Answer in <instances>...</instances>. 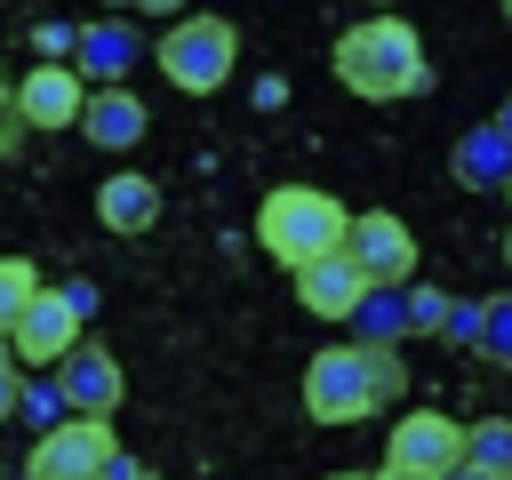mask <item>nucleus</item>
<instances>
[{
  "label": "nucleus",
  "mask_w": 512,
  "mask_h": 480,
  "mask_svg": "<svg viewBox=\"0 0 512 480\" xmlns=\"http://www.w3.org/2000/svg\"><path fill=\"white\" fill-rule=\"evenodd\" d=\"M328 72L352 96H368V104H400V96L432 88V56H424V40H416L408 16H360L352 32H336Z\"/></svg>",
  "instance_id": "f257e3e1"
},
{
  "label": "nucleus",
  "mask_w": 512,
  "mask_h": 480,
  "mask_svg": "<svg viewBox=\"0 0 512 480\" xmlns=\"http://www.w3.org/2000/svg\"><path fill=\"white\" fill-rule=\"evenodd\" d=\"M344 232H352V208H344L336 192H320V184H280V192H264V208H256V240H264V256H280L288 272H312V264L344 256Z\"/></svg>",
  "instance_id": "f03ea898"
},
{
  "label": "nucleus",
  "mask_w": 512,
  "mask_h": 480,
  "mask_svg": "<svg viewBox=\"0 0 512 480\" xmlns=\"http://www.w3.org/2000/svg\"><path fill=\"white\" fill-rule=\"evenodd\" d=\"M160 72H168V88H184V96H208V88H224L232 80V64H240V24L232 16H176L168 32H160Z\"/></svg>",
  "instance_id": "7ed1b4c3"
},
{
  "label": "nucleus",
  "mask_w": 512,
  "mask_h": 480,
  "mask_svg": "<svg viewBox=\"0 0 512 480\" xmlns=\"http://www.w3.org/2000/svg\"><path fill=\"white\" fill-rule=\"evenodd\" d=\"M376 408L384 400H376V376H368V344H336L304 368V416L312 424H360Z\"/></svg>",
  "instance_id": "20e7f679"
},
{
  "label": "nucleus",
  "mask_w": 512,
  "mask_h": 480,
  "mask_svg": "<svg viewBox=\"0 0 512 480\" xmlns=\"http://www.w3.org/2000/svg\"><path fill=\"white\" fill-rule=\"evenodd\" d=\"M448 472H464V424L440 408L400 416L384 440V480H448Z\"/></svg>",
  "instance_id": "39448f33"
},
{
  "label": "nucleus",
  "mask_w": 512,
  "mask_h": 480,
  "mask_svg": "<svg viewBox=\"0 0 512 480\" xmlns=\"http://www.w3.org/2000/svg\"><path fill=\"white\" fill-rule=\"evenodd\" d=\"M112 424H96V416H72V424H56V432H40L32 440V456H24V480H104L112 472Z\"/></svg>",
  "instance_id": "423d86ee"
},
{
  "label": "nucleus",
  "mask_w": 512,
  "mask_h": 480,
  "mask_svg": "<svg viewBox=\"0 0 512 480\" xmlns=\"http://www.w3.org/2000/svg\"><path fill=\"white\" fill-rule=\"evenodd\" d=\"M344 256L360 264V280H368V288H408V280H416V232H408L392 208H368V216H352V232H344Z\"/></svg>",
  "instance_id": "0eeeda50"
},
{
  "label": "nucleus",
  "mask_w": 512,
  "mask_h": 480,
  "mask_svg": "<svg viewBox=\"0 0 512 480\" xmlns=\"http://www.w3.org/2000/svg\"><path fill=\"white\" fill-rule=\"evenodd\" d=\"M80 328H88V320H80V312L64 304V288H40V296H32V312L16 320V336H8V352H16L24 368H48V376H56V368H64V360H72V352L88 344Z\"/></svg>",
  "instance_id": "6e6552de"
},
{
  "label": "nucleus",
  "mask_w": 512,
  "mask_h": 480,
  "mask_svg": "<svg viewBox=\"0 0 512 480\" xmlns=\"http://www.w3.org/2000/svg\"><path fill=\"white\" fill-rule=\"evenodd\" d=\"M56 392H64L72 416H96V424H104V416L128 400V376H120V360H112L104 344H80V352L56 368Z\"/></svg>",
  "instance_id": "1a4fd4ad"
},
{
  "label": "nucleus",
  "mask_w": 512,
  "mask_h": 480,
  "mask_svg": "<svg viewBox=\"0 0 512 480\" xmlns=\"http://www.w3.org/2000/svg\"><path fill=\"white\" fill-rule=\"evenodd\" d=\"M136 56H144V32H128L120 16H96V24H80V56H72V72H80L88 88H128Z\"/></svg>",
  "instance_id": "9d476101"
},
{
  "label": "nucleus",
  "mask_w": 512,
  "mask_h": 480,
  "mask_svg": "<svg viewBox=\"0 0 512 480\" xmlns=\"http://www.w3.org/2000/svg\"><path fill=\"white\" fill-rule=\"evenodd\" d=\"M16 96H24V128H80V112H88V80L72 64H32L16 80Z\"/></svg>",
  "instance_id": "9b49d317"
},
{
  "label": "nucleus",
  "mask_w": 512,
  "mask_h": 480,
  "mask_svg": "<svg viewBox=\"0 0 512 480\" xmlns=\"http://www.w3.org/2000/svg\"><path fill=\"white\" fill-rule=\"evenodd\" d=\"M144 128H152V112H144V96H136V88H88L80 136H88L96 152H136V144H144Z\"/></svg>",
  "instance_id": "f8f14e48"
},
{
  "label": "nucleus",
  "mask_w": 512,
  "mask_h": 480,
  "mask_svg": "<svg viewBox=\"0 0 512 480\" xmlns=\"http://www.w3.org/2000/svg\"><path fill=\"white\" fill-rule=\"evenodd\" d=\"M96 224L120 232V240H128V232H152V224H160V184L136 176V168L104 176V184H96Z\"/></svg>",
  "instance_id": "ddd939ff"
},
{
  "label": "nucleus",
  "mask_w": 512,
  "mask_h": 480,
  "mask_svg": "<svg viewBox=\"0 0 512 480\" xmlns=\"http://www.w3.org/2000/svg\"><path fill=\"white\" fill-rule=\"evenodd\" d=\"M360 296H368V280H360V264H352V256H328V264L296 272V304H304V312H320V320H352V312H360Z\"/></svg>",
  "instance_id": "4468645a"
},
{
  "label": "nucleus",
  "mask_w": 512,
  "mask_h": 480,
  "mask_svg": "<svg viewBox=\"0 0 512 480\" xmlns=\"http://www.w3.org/2000/svg\"><path fill=\"white\" fill-rule=\"evenodd\" d=\"M448 168H456V184H472V192H504V184H512V144L496 136V120H480V128L456 136Z\"/></svg>",
  "instance_id": "2eb2a0df"
},
{
  "label": "nucleus",
  "mask_w": 512,
  "mask_h": 480,
  "mask_svg": "<svg viewBox=\"0 0 512 480\" xmlns=\"http://www.w3.org/2000/svg\"><path fill=\"white\" fill-rule=\"evenodd\" d=\"M352 328H360V344L392 352V344L408 336V288H368V296H360V312H352Z\"/></svg>",
  "instance_id": "dca6fc26"
},
{
  "label": "nucleus",
  "mask_w": 512,
  "mask_h": 480,
  "mask_svg": "<svg viewBox=\"0 0 512 480\" xmlns=\"http://www.w3.org/2000/svg\"><path fill=\"white\" fill-rule=\"evenodd\" d=\"M464 464L512 480V416H480V424H464Z\"/></svg>",
  "instance_id": "f3484780"
},
{
  "label": "nucleus",
  "mask_w": 512,
  "mask_h": 480,
  "mask_svg": "<svg viewBox=\"0 0 512 480\" xmlns=\"http://www.w3.org/2000/svg\"><path fill=\"white\" fill-rule=\"evenodd\" d=\"M32 296H40V272L24 256H0V344L16 336V320L32 312Z\"/></svg>",
  "instance_id": "a211bd4d"
},
{
  "label": "nucleus",
  "mask_w": 512,
  "mask_h": 480,
  "mask_svg": "<svg viewBox=\"0 0 512 480\" xmlns=\"http://www.w3.org/2000/svg\"><path fill=\"white\" fill-rule=\"evenodd\" d=\"M24 424H40V432H56V424H72V408H64V392H56V376H24V408H16Z\"/></svg>",
  "instance_id": "6ab92c4d"
},
{
  "label": "nucleus",
  "mask_w": 512,
  "mask_h": 480,
  "mask_svg": "<svg viewBox=\"0 0 512 480\" xmlns=\"http://www.w3.org/2000/svg\"><path fill=\"white\" fill-rule=\"evenodd\" d=\"M480 360H496V368H512V288H504V296H488V328H480Z\"/></svg>",
  "instance_id": "aec40b11"
},
{
  "label": "nucleus",
  "mask_w": 512,
  "mask_h": 480,
  "mask_svg": "<svg viewBox=\"0 0 512 480\" xmlns=\"http://www.w3.org/2000/svg\"><path fill=\"white\" fill-rule=\"evenodd\" d=\"M448 288H408V336H440L448 328Z\"/></svg>",
  "instance_id": "412c9836"
},
{
  "label": "nucleus",
  "mask_w": 512,
  "mask_h": 480,
  "mask_svg": "<svg viewBox=\"0 0 512 480\" xmlns=\"http://www.w3.org/2000/svg\"><path fill=\"white\" fill-rule=\"evenodd\" d=\"M480 328H488V304H472V296H456V304H448V328H440V336H448L456 352H480Z\"/></svg>",
  "instance_id": "4be33fe9"
},
{
  "label": "nucleus",
  "mask_w": 512,
  "mask_h": 480,
  "mask_svg": "<svg viewBox=\"0 0 512 480\" xmlns=\"http://www.w3.org/2000/svg\"><path fill=\"white\" fill-rule=\"evenodd\" d=\"M32 48H40V64H72L80 56V24H32Z\"/></svg>",
  "instance_id": "5701e85b"
},
{
  "label": "nucleus",
  "mask_w": 512,
  "mask_h": 480,
  "mask_svg": "<svg viewBox=\"0 0 512 480\" xmlns=\"http://www.w3.org/2000/svg\"><path fill=\"white\" fill-rule=\"evenodd\" d=\"M24 144V96H16V80H0V160Z\"/></svg>",
  "instance_id": "b1692460"
},
{
  "label": "nucleus",
  "mask_w": 512,
  "mask_h": 480,
  "mask_svg": "<svg viewBox=\"0 0 512 480\" xmlns=\"http://www.w3.org/2000/svg\"><path fill=\"white\" fill-rule=\"evenodd\" d=\"M16 408H24V360L0 344V424H16Z\"/></svg>",
  "instance_id": "393cba45"
},
{
  "label": "nucleus",
  "mask_w": 512,
  "mask_h": 480,
  "mask_svg": "<svg viewBox=\"0 0 512 480\" xmlns=\"http://www.w3.org/2000/svg\"><path fill=\"white\" fill-rule=\"evenodd\" d=\"M280 104H288V80L264 72V80H256V112H280Z\"/></svg>",
  "instance_id": "a878e982"
},
{
  "label": "nucleus",
  "mask_w": 512,
  "mask_h": 480,
  "mask_svg": "<svg viewBox=\"0 0 512 480\" xmlns=\"http://www.w3.org/2000/svg\"><path fill=\"white\" fill-rule=\"evenodd\" d=\"M64 304H72V312L88 320V312H96V288H88V280H64Z\"/></svg>",
  "instance_id": "bb28decb"
},
{
  "label": "nucleus",
  "mask_w": 512,
  "mask_h": 480,
  "mask_svg": "<svg viewBox=\"0 0 512 480\" xmlns=\"http://www.w3.org/2000/svg\"><path fill=\"white\" fill-rule=\"evenodd\" d=\"M104 480H160V472H144V464H128V456H112V472Z\"/></svg>",
  "instance_id": "cd10ccee"
},
{
  "label": "nucleus",
  "mask_w": 512,
  "mask_h": 480,
  "mask_svg": "<svg viewBox=\"0 0 512 480\" xmlns=\"http://www.w3.org/2000/svg\"><path fill=\"white\" fill-rule=\"evenodd\" d=\"M496 136H504V144H512V96H504V104H496Z\"/></svg>",
  "instance_id": "c85d7f7f"
},
{
  "label": "nucleus",
  "mask_w": 512,
  "mask_h": 480,
  "mask_svg": "<svg viewBox=\"0 0 512 480\" xmlns=\"http://www.w3.org/2000/svg\"><path fill=\"white\" fill-rule=\"evenodd\" d=\"M328 480H384V472H328Z\"/></svg>",
  "instance_id": "c756f323"
},
{
  "label": "nucleus",
  "mask_w": 512,
  "mask_h": 480,
  "mask_svg": "<svg viewBox=\"0 0 512 480\" xmlns=\"http://www.w3.org/2000/svg\"><path fill=\"white\" fill-rule=\"evenodd\" d=\"M448 480H496V472H472V464H464V472H448Z\"/></svg>",
  "instance_id": "7c9ffc66"
},
{
  "label": "nucleus",
  "mask_w": 512,
  "mask_h": 480,
  "mask_svg": "<svg viewBox=\"0 0 512 480\" xmlns=\"http://www.w3.org/2000/svg\"><path fill=\"white\" fill-rule=\"evenodd\" d=\"M504 264H512V224H504Z\"/></svg>",
  "instance_id": "2f4dec72"
},
{
  "label": "nucleus",
  "mask_w": 512,
  "mask_h": 480,
  "mask_svg": "<svg viewBox=\"0 0 512 480\" xmlns=\"http://www.w3.org/2000/svg\"><path fill=\"white\" fill-rule=\"evenodd\" d=\"M504 192H512V184H504Z\"/></svg>",
  "instance_id": "473e14b6"
}]
</instances>
